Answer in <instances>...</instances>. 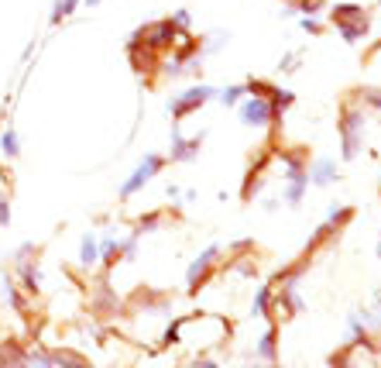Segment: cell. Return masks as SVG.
I'll return each mask as SVG.
<instances>
[{
    "label": "cell",
    "instance_id": "6da1fadb",
    "mask_svg": "<svg viewBox=\"0 0 381 368\" xmlns=\"http://www.w3.org/2000/svg\"><path fill=\"white\" fill-rule=\"evenodd\" d=\"M364 128H368V117H364V107H347L344 117H340V148H344V162H354L364 148Z\"/></svg>",
    "mask_w": 381,
    "mask_h": 368
},
{
    "label": "cell",
    "instance_id": "7a4b0ae2",
    "mask_svg": "<svg viewBox=\"0 0 381 368\" xmlns=\"http://www.w3.org/2000/svg\"><path fill=\"white\" fill-rule=\"evenodd\" d=\"M234 110H237V117H241L244 128H272L279 121L275 107L268 104V97H261V93H248Z\"/></svg>",
    "mask_w": 381,
    "mask_h": 368
},
{
    "label": "cell",
    "instance_id": "3957f363",
    "mask_svg": "<svg viewBox=\"0 0 381 368\" xmlns=\"http://www.w3.org/2000/svg\"><path fill=\"white\" fill-rule=\"evenodd\" d=\"M217 97V86L213 83H196V86H189V90H182L176 100H172V107H169V117L172 121H182V117H189V114H196L203 104H210Z\"/></svg>",
    "mask_w": 381,
    "mask_h": 368
},
{
    "label": "cell",
    "instance_id": "277c9868",
    "mask_svg": "<svg viewBox=\"0 0 381 368\" xmlns=\"http://www.w3.org/2000/svg\"><path fill=\"white\" fill-rule=\"evenodd\" d=\"M162 169H165V155H158V152L145 155V162H141V165H138V169H134V172L127 176V183L121 186V200H131L134 193H141V189L152 183V179L158 176V172H162Z\"/></svg>",
    "mask_w": 381,
    "mask_h": 368
},
{
    "label": "cell",
    "instance_id": "5b68a950",
    "mask_svg": "<svg viewBox=\"0 0 381 368\" xmlns=\"http://www.w3.org/2000/svg\"><path fill=\"white\" fill-rule=\"evenodd\" d=\"M220 255H224V244H210L203 255H196V259H193L189 272H186V286H189V292L200 290V283H203L206 275H210V268L220 262Z\"/></svg>",
    "mask_w": 381,
    "mask_h": 368
},
{
    "label": "cell",
    "instance_id": "8992f818",
    "mask_svg": "<svg viewBox=\"0 0 381 368\" xmlns=\"http://www.w3.org/2000/svg\"><path fill=\"white\" fill-rule=\"evenodd\" d=\"M14 279H18V286L25 290V296H38L42 290V268H38V255H31V259H21V262H14Z\"/></svg>",
    "mask_w": 381,
    "mask_h": 368
},
{
    "label": "cell",
    "instance_id": "52a82bcc",
    "mask_svg": "<svg viewBox=\"0 0 381 368\" xmlns=\"http://www.w3.org/2000/svg\"><path fill=\"white\" fill-rule=\"evenodd\" d=\"M306 176H309V186H333L340 179V165H337V158H316V162H309L306 165Z\"/></svg>",
    "mask_w": 381,
    "mask_h": 368
},
{
    "label": "cell",
    "instance_id": "ba28073f",
    "mask_svg": "<svg viewBox=\"0 0 381 368\" xmlns=\"http://www.w3.org/2000/svg\"><path fill=\"white\" fill-rule=\"evenodd\" d=\"M0 290H4V303H11V310L14 314H28V303H25V290L18 286V279L11 275V272H4L0 275Z\"/></svg>",
    "mask_w": 381,
    "mask_h": 368
},
{
    "label": "cell",
    "instance_id": "9c48e42d",
    "mask_svg": "<svg viewBox=\"0 0 381 368\" xmlns=\"http://www.w3.org/2000/svg\"><path fill=\"white\" fill-rule=\"evenodd\" d=\"M333 25H337V31H340L344 42L357 45V42H364V35H368V11L357 14V18H347V21H333Z\"/></svg>",
    "mask_w": 381,
    "mask_h": 368
},
{
    "label": "cell",
    "instance_id": "30bf717a",
    "mask_svg": "<svg viewBox=\"0 0 381 368\" xmlns=\"http://www.w3.org/2000/svg\"><path fill=\"white\" fill-rule=\"evenodd\" d=\"M200 145H203V134L182 138L179 131H172V162H193L196 152H200Z\"/></svg>",
    "mask_w": 381,
    "mask_h": 368
},
{
    "label": "cell",
    "instance_id": "8fae6325",
    "mask_svg": "<svg viewBox=\"0 0 381 368\" xmlns=\"http://www.w3.org/2000/svg\"><path fill=\"white\" fill-rule=\"evenodd\" d=\"M0 368H28V351L18 341H0Z\"/></svg>",
    "mask_w": 381,
    "mask_h": 368
},
{
    "label": "cell",
    "instance_id": "7c38bea8",
    "mask_svg": "<svg viewBox=\"0 0 381 368\" xmlns=\"http://www.w3.org/2000/svg\"><path fill=\"white\" fill-rule=\"evenodd\" d=\"M97 262H100V237L83 235V241H79V268L90 272Z\"/></svg>",
    "mask_w": 381,
    "mask_h": 368
},
{
    "label": "cell",
    "instance_id": "4fadbf2b",
    "mask_svg": "<svg viewBox=\"0 0 381 368\" xmlns=\"http://www.w3.org/2000/svg\"><path fill=\"white\" fill-rule=\"evenodd\" d=\"M272 292H275V279L258 286V292H254V303H251V314L254 316H268V314H272Z\"/></svg>",
    "mask_w": 381,
    "mask_h": 368
},
{
    "label": "cell",
    "instance_id": "5bb4252c",
    "mask_svg": "<svg viewBox=\"0 0 381 368\" xmlns=\"http://www.w3.org/2000/svg\"><path fill=\"white\" fill-rule=\"evenodd\" d=\"M275 327H268L261 338H258V344H254V355L261 358V362H268V365H275Z\"/></svg>",
    "mask_w": 381,
    "mask_h": 368
},
{
    "label": "cell",
    "instance_id": "9a60e30c",
    "mask_svg": "<svg viewBox=\"0 0 381 368\" xmlns=\"http://www.w3.org/2000/svg\"><path fill=\"white\" fill-rule=\"evenodd\" d=\"M79 7H83V0H55V4H52V28H59L62 21H69Z\"/></svg>",
    "mask_w": 381,
    "mask_h": 368
},
{
    "label": "cell",
    "instance_id": "2e32d148",
    "mask_svg": "<svg viewBox=\"0 0 381 368\" xmlns=\"http://www.w3.org/2000/svg\"><path fill=\"white\" fill-rule=\"evenodd\" d=\"M0 152L7 158H21V138H18V131H14L11 124L0 131Z\"/></svg>",
    "mask_w": 381,
    "mask_h": 368
},
{
    "label": "cell",
    "instance_id": "e0dca14e",
    "mask_svg": "<svg viewBox=\"0 0 381 368\" xmlns=\"http://www.w3.org/2000/svg\"><path fill=\"white\" fill-rule=\"evenodd\" d=\"M244 97H248L244 83H230V86H224V90H217V100H220L224 107H230V110H234V107L241 104Z\"/></svg>",
    "mask_w": 381,
    "mask_h": 368
},
{
    "label": "cell",
    "instance_id": "ac0fdd59",
    "mask_svg": "<svg viewBox=\"0 0 381 368\" xmlns=\"http://www.w3.org/2000/svg\"><path fill=\"white\" fill-rule=\"evenodd\" d=\"M117 259H121V237H117V235H107L100 241V262L103 265H114Z\"/></svg>",
    "mask_w": 381,
    "mask_h": 368
},
{
    "label": "cell",
    "instance_id": "d6986e66",
    "mask_svg": "<svg viewBox=\"0 0 381 368\" xmlns=\"http://www.w3.org/2000/svg\"><path fill=\"white\" fill-rule=\"evenodd\" d=\"M52 365L55 368H90V362L79 358L76 351H52Z\"/></svg>",
    "mask_w": 381,
    "mask_h": 368
},
{
    "label": "cell",
    "instance_id": "ffe728a7",
    "mask_svg": "<svg viewBox=\"0 0 381 368\" xmlns=\"http://www.w3.org/2000/svg\"><path fill=\"white\" fill-rule=\"evenodd\" d=\"M347 341L351 344H368V327H364V316L361 314H351V320H347Z\"/></svg>",
    "mask_w": 381,
    "mask_h": 368
},
{
    "label": "cell",
    "instance_id": "44dd1931",
    "mask_svg": "<svg viewBox=\"0 0 381 368\" xmlns=\"http://www.w3.org/2000/svg\"><path fill=\"white\" fill-rule=\"evenodd\" d=\"M351 207H347V203H333L330 210H327V220H323V224H327V227H333V231H337V227H340V224H347V217H351Z\"/></svg>",
    "mask_w": 381,
    "mask_h": 368
},
{
    "label": "cell",
    "instance_id": "7402d4cb",
    "mask_svg": "<svg viewBox=\"0 0 381 368\" xmlns=\"http://www.w3.org/2000/svg\"><path fill=\"white\" fill-rule=\"evenodd\" d=\"M230 42V31H213V35H206V42H203V52L200 55H217L224 45Z\"/></svg>",
    "mask_w": 381,
    "mask_h": 368
},
{
    "label": "cell",
    "instance_id": "603a6c76",
    "mask_svg": "<svg viewBox=\"0 0 381 368\" xmlns=\"http://www.w3.org/2000/svg\"><path fill=\"white\" fill-rule=\"evenodd\" d=\"M357 14H364L361 4H337L333 7V21H347V18H357Z\"/></svg>",
    "mask_w": 381,
    "mask_h": 368
},
{
    "label": "cell",
    "instance_id": "cb8c5ba5",
    "mask_svg": "<svg viewBox=\"0 0 381 368\" xmlns=\"http://www.w3.org/2000/svg\"><path fill=\"white\" fill-rule=\"evenodd\" d=\"M162 227V213H145L141 220H138V235H152Z\"/></svg>",
    "mask_w": 381,
    "mask_h": 368
},
{
    "label": "cell",
    "instance_id": "d4e9b609",
    "mask_svg": "<svg viewBox=\"0 0 381 368\" xmlns=\"http://www.w3.org/2000/svg\"><path fill=\"white\" fill-rule=\"evenodd\" d=\"M28 368H55L49 351H28Z\"/></svg>",
    "mask_w": 381,
    "mask_h": 368
},
{
    "label": "cell",
    "instance_id": "484cf974",
    "mask_svg": "<svg viewBox=\"0 0 381 368\" xmlns=\"http://www.w3.org/2000/svg\"><path fill=\"white\" fill-rule=\"evenodd\" d=\"M11 224V189L4 186L0 189V227H7Z\"/></svg>",
    "mask_w": 381,
    "mask_h": 368
},
{
    "label": "cell",
    "instance_id": "4316f807",
    "mask_svg": "<svg viewBox=\"0 0 381 368\" xmlns=\"http://www.w3.org/2000/svg\"><path fill=\"white\" fill-rule=\"evenodd\" d=\"M296 11H299V14H309V18H316V14L323 11V0H296Z\"/></svg>",
    "mask_w": 381,
    "mask_h": 368
},
{
    "label": "cell",
    "instance_id": "83f0119b",
    "mask_svg": "<svg viewBox=\"0 0 381 368\" xmlns=\"http://www.w3.org/2000/svg\"><path fill=\"white\" fill-rule=\"evenodd\" d=\"M172 25L182 28V31H189V28H193V14H189L186 7H179L176 14H172Z\"/></svg>",
    "mask_w": 381,
    "mask_h": 368
},
{
    "label": "cell",
    "instance_id": "f1b7e54d",
    "mask_svg": "<svg viewBox=\"0 0 381 368\" xmlns=\"http://www.w3.org/2000/svg\"><path fill=\"white\" fill-rule=\"evenodd\" d=\"M299 28H303L306 35H320V21L309 18V14H299Z\"/></svg>",
    "mask_w": 381,
    "mask_h": 368
},
{
    "label": "cell",
    "instance_id": "f546056e",
    "mask_svg": "<svg viewBox=\"0 0 381 368\" xmlns=\"http://www.w3.org/2000/svg\"><path fill=\"white\" fill-rule=\"evenodd\" d=\"M361 100H364V104H371L375 110H381V90H364V93H361Z\"/></svg>",
    "mask_w": 381,
    "mask_h": 368
},
{
    "label": "cell",
    "instance_id": "4dcf8cb0",
    "mask_svg": "<svg viewBox=\"0 0 381 368\" xmlns=\"http://www.w3.org/2000/svg\"><path fill=\"white\" fill-rule=\"evenodd\" d=\"M279 66H282V73H292V69L299 66V55H285V59H282Z\"/></svg>",
    "mask_w": 381,
    "mask_h": 368
},
{
    "label": "cell",
    "instance_id": "1f68e13d",
    "mask_svg": "<svg viewBox=\"0 0 381 368\" xmlns=\"http://www.w3.org/2000/svg\"><path fill=\"white\" fill-rule=\"evenodd\" d=\"M368 324H375V331H381V299L375 303V314L368 310Z\"/></svg>",
    "mask_w": 381,
    "mask_h": 368
},
{
    "label": "cell",
    "instance_id": "d6a6232c",
    "mask_svg": "<svg viewBox=\"0 0 381 368\" xmlns=\"http://www.w3.org/2000/svg\"><path fill=\"white\" fill-rule=\"evenodd\" d=\"M189 368H220V365H217L213 358H200V362H193V365H189Z\"/></svg>",
    "mask_w": 381,
    "mask_h": 368
},
{
    "label": "cell",
    "instance_id": "836d02e7",
    "mask_svg": "<svg viewBox=\"0 0 381 368\" xmlns=\"http://www.w3.org/2000/svg\"><path fill=\"white\" fill-rule=\"evenodd\" d=\"M261 207H265V210H275V207H279V200H275V196H268V200H261Z\"/></svg>",
    "mask_w": 381,
    "mask_h": 368
},
{
    "label": "cell",
    "instance_id": "e575fe53",
    "mask_svg": "<svg viewBox=\"0 0 381 368\" xmlns=\"http://www.w3.org/2000/svg\"><path fill=\"white\" fill-rule=\"evenodd\" d=\"M83 4H86V7H100L103 0H83Z\"/></svg>",
    "mask_w": 381,
    "mask_h": 368
},
{
    "label": "cell",
    "instance_id": "d590c367",
    "mask_svg": "<svg viewBox=\"0 0 381 368\" xmlns=\"http://www.w3.org/2000/svg\"><path fill=\"white\" fill-rule=\"evenodd\" d=\"M282 4H296V0H282Z\"/></svg>",
    "mask_w": 381,
    "mask_h": 368
},
{
    "label": "cell",
    "instance_id": "8d00e7d4",
    "mask_svg": "<svg viewBox=\"0 0 381 368\" xmlns=\"http://www.w3.org/2000/svg\"><path fill=\"white\" fill-rule=\"evenodd\" d=\"M378 259H381V244H378Z\"/></svg>",
    "mask_w": 381,
    "mask_h": 368
}]
</instances>
